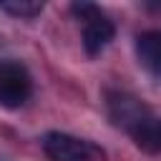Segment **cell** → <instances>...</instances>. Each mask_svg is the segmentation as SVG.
Segmentation results:
<instances>
[{"instance_id":"6da1fadb","label":"cell","mask_w":161,"mask_h":161,"mask_svg":"<svg viewBox=\"0 0 161 161\" xmlns=\"http://www.w3.org/2000/svg\"><path fill=\"white\" fill-rule=\"evenodd\" d=\"M73 13L83 20V48L88 55H98L116 35L113 23L91 3H75Z\"/></svg>"},{"instance_id":"7a4b0ae2","label":"cell","mask_w":161,"mask_h":161,"mask_svg":"<svg viewBox=\"0 0 161 161\" xmlns=\"http://www.w3.org/2000/svg\"><path fill=\"white\" fill-rule=\"evenodd\" d=\"M40 143L50 161H96L98 156H103V151H98L93 143L63 131H48Z\"/></svg>"},{"instance_id":"3957f363","label":"cell","mask_w":161,"mask_h":161,"mask_svg":"<svg viewBox=\"0 0 161 161\" xmlns=\"http://www.w3.org/2000/svg\"><path fill=\"white\" fill-rule=\"evenodd\" d=\"M33 93L28 70L15 60H0V106L20 108Z\"/></svg>"},{"instance_id":"277c9868","label":"cell","mask_w":161,"mask_h":161,"mask_svg":"<svg viewBox=\"0 0 161 161\" xmlns=\"http://www.w3.org/2000/svg\"><path fill=\"white\" fill-rule=\"evenodd\" d=\"M126 131L131 133V138L136 141L138 148H143L148 153H161V118L151 116V111H146Z\"/></svg>"},{"instance_id":"5b68a950","label":"cell","mask_w":161,"mask_h":161,"mask_svg":"<svg viewBox=\"0 0 161 161\" xmlns=\"http://www.w3.org/2000/svg\"><path fill=\"white\" fill-rule=\"evenodd\" d=\"M136 55L138 63L161 78V30H146L136 38Z\"/></svg>"},{"instance_id":"8992f818","label":"cell","mask_w":161,"mask_h":161,"mask_svg":"<svg viewBox=\"0 0 161 161\" xmlns=\"http://www.w3.org/2000/svg\"><path fill=\"white\" fill-rule=\"evenodd\" d=\"M0 10L15 15V18H35L43 13V3H35V0H5L0 3Z\"/></svg>"}]
</instances>
